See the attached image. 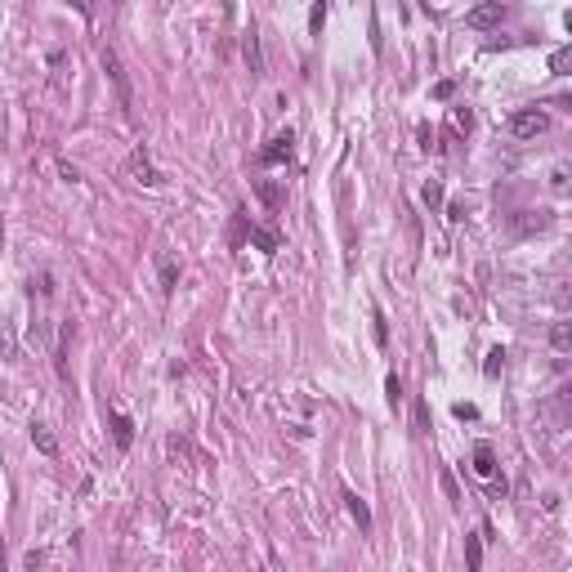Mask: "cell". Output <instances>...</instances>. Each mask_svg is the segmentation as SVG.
<instances>
[{
	"mask_svg": "<svg viewBox=\"0 0 572 572\" xmlns=\"http://www.w3.org/2000/svg\"><path fill=\"white\" fill-rule=\"evenodd\" d=\"M546 130H550V116L541 108H524V112L510 116V134H514V139H536V134H546Z\"/></svg>",
	"mask_w": 572,
	"mask_h": 572,
	"instance_id": "6da1fadb",
	"label": "cell"
},
{
	"mask_svg": "<svg viewBox=\"0 0 572 572\" xmlns=\"http://www.w3.org/2000/svg\"><path fill=\"white\" fill-rule=\"evenodd\" d=\"M372 322H376V344H384V340H389V331H384V313L380 309L372 313Z\"/></svg>",
	"mask_w": 572,
	"mask_h": 572,
	"instance_id": "d6986e66",
	"label": "cell"
},
{
	"mask_svg": "<svg viewBox=\"0 0 572 572\" xmlns=\"http://www.w3.org/2000/svg\"><path fill=\"white\" fill-rule=\"evenodd\" d=\"M242 49H246V63H250V76H264V49H260V31H255V27L246 31V41H242Z\"/></svg>",
	"mask_w": 572,
	"mask_h": 572,
	"instance_id": "52a82bcc",
	"label": "cell"
},
{
	"mask_svg": "<svg viewBox=\"0 0 572 572\" xmlns=\"http://www.w3.org/2000/svg\"><path fill=\"white\" fill-rule=\"evenodd\" d=\"M550 183H554V193H563V188H568V175H563V170H554V175H550Z\"/></svg>",
	"mask_w": 572,
	"mask_h": 572,
	"instance_id": "603a6c76",
	"label": "cell"
},
{
	"mask_svg": "<svg viewBox=\"0 0 572 572\" xmlns=\"http://www.w3.org/2000/svg\"><path fill=\"white\" fill-rule=\"evenodd\" d=\"M550 344L559 349V353H568V349H572V327H568V322H554V327H550Z\"/></svg>",
	"mask_w": 572,
	"mask_h": 572,
	"instance_id": "7c38bea8",
	"label": "cell"
},
{
	"mask_svg": "<svg viewBox=\"0 0 572 572\" xmlns=\"http://www.w3.org/2000/svg\"><path fill=\"white\" fill-rule=\"evenodd\" d=\"M103 67L112 72L116 90H121V108H126V112H134V90H130V76H126V67H121V58H116V49H112V45H103Z\"/></svg>",
	"mask_w": 572,
	"mask_h": 572,
	"instance_id": "7a4b0ae2",
	"label": "cell"
},
{
	"mask_svg": "<svg viewBox=\"0 0 572 572\" xmlns=\"http://www.w3.org/2000/svg\"><path fill=\"white\" fill-rule=\"evenodd\" d=\"M451 412H456L461 420H474V416H479V407H474V402H456V407H451Z\"/></svg>",
	"mask_w": 572,
	"mask_h": 572,
	"instance_id": "ffe728a7",
	"label": "cell"
},
{
	"mask_svg": "<svg viewBox=\"0 0 572 572\" xmlns=\"http://www.w3.org/2000/svg\"><path fill=\"white\" fill-rule=\"evenodd\" d=\"M501 19H506V5H501V0H487V5H474L465 14V27H496Z\"/></svg>",
	"mask_w": 572,
	"mask_h": 572,
	"instance_id": "8992f818",
	"label": "cell"
},
{
	"mask_svg": "<svg viewBox=\"0 0 572 572\" xmlns=\"http://www.w3.org/2000/svg\"><path fill=\"white\" fill-rule=\"evenodd\" d=\"M465 563H469V572H483V536L465 541Z\"/></svg>",
	"mask_w": 572,
	"mask_h": 572,
	"instance_id": "8fae6325",
	"label": "cell"
},
{
	"mask_svg": "<svg viewBox=\"0 0 572 572\" xmlns=\"http://www.w3.org/2000/svg\"><path fill=\"white\" fill-rule=\"evenodd\" d=\"M31 443H36L45 456H58V439L49 434V425H41V420H31Z\"/></svg>",
	"mask_w": 572,
	"mask_h": 572,
	"instance_id": "9c48e42d",
	"label": "cell"
},
{
	"mask_svg": "<svg viewBox=\"0 0 572 572\" xmlns=\"http://www.w3.org/2000/svg\"><path fill=\"white\" fill-rule=\"evenodd\" d=\"M291 153H295V130H282V134L268 139V148L260 153V161L264 165H282V161H291Z\"/></svg>",
	"mask_w": 572,
	"mask_h": 572,
	"instance_id": "3957f363",
	"label": "cell"
},
{
	"mask_svg": "<svg viewBox=\"0 0 572 572\" xmlns=\"http://www.w3.org/2000/svg\"><path fill=\"white\" fill-rule=\"evenodd\" d=\"M322 23H327V5H313V9H309V27L317 31V27H322Z\"/></svg>",
	"mask_w": 572,
	"mask_h": 572,
	"instance_id": "ac0fdd59",
	"label": "cell"
},
{
	"mask_svg": "<svg viewBox=\"0 0 572 572\" xmlns=\"http://www.w3.org/2000/svg\"><path fill=\"white\" fill-rule=\"evenodd\" d=\"M175 282H179V264L175 260H161V286H165V291H175Z\"/></svg>",
	"mask_w": 572,
	"mask_h": 572,
	"instance_id": "2e32d148",
	"label": "cell"
},
{
	"mask_svg": "<svg viewBox=\"0 0 572 572\" xmlns=\"http://www.w3.org/2000/svg\"><path fill=\"white\" fill-rule=\"evenodd\" d=\"M344 506H349V514H353V524H358L362 532H372V510H367V501H362L358 492H344Z\"/></svg>",
	"mask_w": 572,
	"mask_h": 572,
	"instance_id": "ba28073f",
	"label": "cell"
},
{
	"mask_svg": "<svg viewBox=\"0 0 572 572\" xmlns=\"http://www.w3.org/2000/svg\"><path fill=\"white\" fill-rule=\"evenodd\" d=\"M112 439H116V447H121V451L134 443V425H130V416H121V412L112 416Z\"/></svg>",
	"mask_w": 572,
	"mask_h": 572,
	"instance_id": "30bf717a",
	"label": "cell"
},
{
	"mask_svg": "<svg viewBox=\"0 0 572 572\" xmlns=\"http://www.w3.org/2000/svg\"><path fill=\"white\" fill-rule=\"evenodd\" d=\"M501 367H506V349H492V353H487V362H483V372L487 376H501Z\"/></svg>",
	"mask_w": 572,
	"mask_h": 572,
	"instance_id": "e0dca14e",
	"label": "cell"
},
{
	"mask_svg": "<svg viewBox=\"0 0 572 572\" xmlns=\"http://www.w3.org/2000/svg\"><path fill=\"white\" fill-rule=\"evenodd\" d=\"M384 398H389V407H394V412L402 407V380H398L394 372H389V376H384Z\"/></svg>",
	"mask_w": 572,
	"mask_h": 572,
	"instance_id": "4fadbf2b",
	"label": "cell"
},
{
	"mask_svg": "<svg viewBox=\"0 0 572 572\" xmlns=\"http://www.w3.org/2000/svg\"><path fill=\"white\" fill-rule=\"evenodd\" d=\"M126 170H130L134 179H139V183H148V188H161V170H157L153 161H148V153H143V148H134V153H130Z\"/></svg>",
	"mask_w": 572,
	"mask_h": 572,
	"instance_id": "277c9868",
	"label": "cell"
},
{
	"mask_svg": "<svg viewBox=\"0 0 572 572\" xmlns=\"http://www.w3.org/2000/svg\"><path fill=\"white\" fill-rule=\"evenodd\" d=\"M568 63H572V45H563V49H554V54H550V72L568 76Z\"/></svg>",
	"mask_w": 572,
	"mask_h": 572,
	"instance_id": "9a60e30c",
	"label": "cell"
},
{
	"mask_svg": "<svg viewBox=\"0 0 572 572\" xmlns=\"http://www.w3.org/2000/svg\"><path fill=\"white\" fill-rule=\"evenodd\" d=\"M469 461H474V474H479L483 483H492L496 492H506V483H496V451H492V447H487V443H479Z\"/></svg>",
	"mask_w": 572,
	"mask_h": 572,
	"instance_id": "5b68a950",
	"label": "cell"
},
{
	"mask_svg": "<svg viewBox=\"0 0 572 572\" xmlns=\"http://www.w3.org/2000/svg\"><path fill=\"white\" fill-rule=\"evenodd\" d=\"M420 201H425L429 210H434V206H443V183H439V179H429L425 188H420Z\"/></svg>",
	"mask_w": 572,
	"mask_h": 572,
	"instance_id": "5bb4252c",
	"label": "cell"
},
{
	"mask_svg": "<svg viewBox=\"0 0 572 572\" xmlns=\"http://www.w3.org/2000/svg\"><path fill=\"white\" fill-rule=\"evenodd\" d=\"M416 425L429 429V407H425V402H416Z\"/></svg>",
	"mask_w": 572,
	"mask_h": 572,
	"instance_id": "44dd1931",
	"label": "cell"
},
{
	"mask_svg": "<svg viewBox=\"0 0 572 572\" xmlns=\"http://www.w3.org/2000/svg\"><path fill=\"white\" fill-rule=\"evenodd\" d=\"M451 90H456L451 81H439V86H434V98H451Z\"/></svg>",
	"mask_w": 572,
	"mask_h": 572,
	"instance_id": "7402d4cb",
	"label": "cell"
}]
</instances>
